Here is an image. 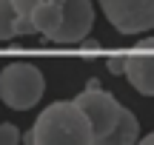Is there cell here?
<instances>
[{
  "instance_id": "cell-5",
  "label": "cell",
  "mask_w": 154,
  "mask_h": 145,
  "mask_svg": "<svg viewBox=\"0 0 154 145\" xmlns=\"http://www.w3.org/2000/svg\"><path fill=\"white\" fill-rule=\"evenodd\" d=\"M94 26V6L91 0H66L63 3V23L57 28V34L51 37V43L60 46H74L80 40H86V34Z\"/></svg>"
},
{
  "instance_id": "cell-13",
  "label": "cell",
  "mask_w": 154,
  "mask_h": 145,
  "mask_svg": "<svg viewBox=\"0 0 154 145\" xmlns=\"http://www.w3.org/2000/svg\"><path fill=\"white\" fill-rule=\"evenodd\" d=\"M143 145H154V134H146L143 137Z\"/></svg>"
},
{
  "instance_id": "cell-4",
  "label": "cell",
  "mask_w": 154,
  "mask_h": 145,
  "mask_svg": "<svg viewBox=\"0 0 154 145\" xmlns=\"http://www.w3.org/2000/svg\"><path fill=\"white\" fill-rule=\"evenodd\" d=\"M100 9L123 34H143L154 28V0H100Z\"/></svg>"
},
{
  "instance_id": "cell-2",
  "label": "cell",
  "mask_w": 154,
  "mask_h": 145,
  "mask_svg": "<svg viewBox=\"0 0 154 145\" xmlns=\"http://www.w3.org/2000/svg\"><path fill=\"white\" fill-rule=\"evenodd\" d=\"M46 80L32 63H11L0 71V100L14 111H29L40 102Z\"/></svg>"
},
{
  "instance_id": "cell-6",
  "label": "cell",
  "mask_w": 154,
  "mask_h": 145,
  "mask_svg": "<svg viewBox=\"0 0 154 145\" xmlns=\"http://www.w3.org/2000/svg\"><path fill=\"white\" fill-rule=\"evenodd\" d=\"M126 77L140 94L154 97V37H143L126 57Z\"/></svg>"
},
{
  "instance_id": "cell-12",
  "label": "cell",
  "mask_w": 154,
  "mask_h": 145,
  "mask_svg": "<svg viewBox=\"0 0 154 145\" xmlns=\"http://www.w3.org/2000/svg\"><path fill=\"white\" fill-rule=\"evenodd\" d=\"M106 66H109V71H114V74H126V57H111Z\"/></svg>"
},
{
  "instance_id": "cell-1",
  "label": "cell",
  "mask_w": 154,
  "mask_h": 145,
  "mask_svg": "<svg viewBox=\"0 0 154 145\" xmlns=\"http://www.w3.org/2000/svg\"><path fill=\"white\" fill-rule=\"evenodd\" d=\"M26 142L32 145H94V128L77 100L51 102L37 123L29 128Z\"/></svg>"
},
{
  "instance_id": "cell-10",
  "label": "cell",
  "mask_w": 154,
  "mask_h": 145,
  "mask_svg": "<svg viewBox=\"0 0 154 145\" xmlns=\"http://www.w3.org/2000/svg\"><path fill=\"white\" fill-rule=\"evenodd\" d=\"M17 142H20V131L11 123H3L0 125V145H17Z\"/></svg>"
},
{
  "instance_id": "cell-9",
  "label": "cell",
  "mask_w": 154,
  "mask_h": 145,
  "mask_svg": "<svg viewBox=\"0 0 154 145\" xmlns=\"http://www.w3.org/2000/svg\"><path fill=\"white\" fill-rule=\"evenodd\" d=\"M17 20H20V11L11 0H0V40H14L17 34Z\"/></svg>"
},
{
  "instance_id": "cell-8",
  "label": "cell",
  "mask_w": 154,
  "mask_h": 145,
  "mask_svg": "<svg viewBox=\"0 0 154 145\" xmlns=\"http://www.w3.org/2000/svg\"><path fill=\"white\" fill-rule=\"evenodd\" d=\"M137 140H140V123H137V117H134L128 108H123V114H120V120H117L111 137L106 140V145H131Z\"/></svg>"
},
{
  "instance_id": "cell-7",
  "label": "cell",
  "mask_w": 154,
  "mask_h": 145,
  "mask_svg": "<svg viewBox=\"0 0 154 145\" xmlns=\"http://www.w3.org/2000/svg\"><path fill=\"white\" fill-rule=\"evenodd\" d=\"M32 23L46 40H51L57 34V28H60V23H63V3H57V0L40 3L37 9L32 11Z\"/></svg>"
},
{
  "instance_id": "cell-3",
  "label": "cell",
  "mask_w": 154,
  "mask_h": 145,
  "mask_svg": "<svg viewBox=\"0 0 154 145\" xmlns=\"http://www.w3.org/2000/svg\"><path fill=\"white\" fill-rule=\"evenodd\" d=\"M74 100L83 105V111H86L88 120H91L94 145H106V140L111 137V131H114L117 120H120V114H123V105L114 100V94L103 91L100 85H88V88L80 91Z\"/></svg>"
},
{
  "instance_id": "cell-11",
  "label": "cell",
  "mask_w": 154,
  "mask_h": 145,
  "mask_svg": "<svg viewBox=\"0 0 154 145\" xmlns=\"http://www.w3.org/2000/svg\"><path fill=\"white\" fill-rule=\"evenodd\" d=\"M11 3L17 6V11H20L23 17H32V11L37 9L40 3H46V0H11Z\"/></svg>"
}]
</instances>
